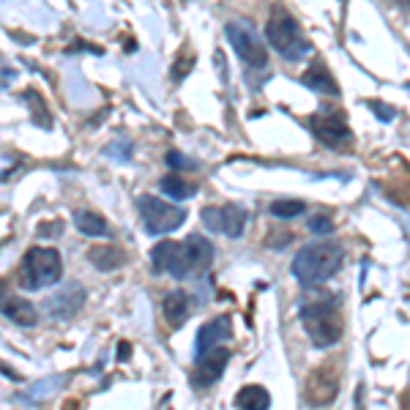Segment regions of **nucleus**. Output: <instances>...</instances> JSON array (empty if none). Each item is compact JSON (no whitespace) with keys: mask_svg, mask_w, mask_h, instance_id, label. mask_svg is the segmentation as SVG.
<instances>
[{"mask_svg":"<svg viewBox=\"0 0 410 410\" xmlns=\"http://www.w3.org/2000/svg\"><path fill=\"white\" fill-rule=\"evenodd\" d=\"M211 263H214V244L197 233H191L184 241H161L151 252V271L170 274L178 282L205 274Z\"/></svg>","mask_w":410,"mask_h":410,"instance_id":"obj_1","label":"nucleus"},{"mask_svg":"<svg viewBox=\"0 0 410 410\" xmlns=\"http://www.w3.org/2000/svg\"><path fill=\"white\" fill-rule=\"evenodd\" d=\"M301 323L312 339V345L328 350L342 339L345 323L339 309V295H317L301 307Z\"/></svg>","mask_w":410,"mask_h":410,"instance_id":"obj_2","label":"nucleus"},{"mask_svg":"<svg viewBox=\"0 0 410 410\" xmlns=\"http://www.w3.org/2000/svg\"><path fill=\"white\" fill-rule=\"evenodd\" d=\"M342 260H345V249L339 244H328V241L309 244V247L298 249V254L293 257L290 271L304 287H317L339 274Z\"/></svg>","mask_w":410,"mask_h":410,"instance_id":"obj_3","label":"nucleus"},{"mask_svg":"<svg viewBox=\"0 0 410 410\" xmlns=\"http://www.w3.org/2000/svg\"><path fill=\"white\" fill-rule=\"evenodd\" d=\"M265 38H268V44L282 55L284 61H290V64H298L307 55H312V44L304 36L298 20L287 8H282V6H274L271 8V17L265 22Z\"/></svg>","mask_w":410,"mask_h":410,"instance_id":"obj_4","label":"nucleus"},{"mask_svg":"<svg viewBox=\"0 0 410 410\" xmlns=\"http://www.w3.org/2000/svg\"><path fill=\"white\" fill-rule=\"evenodd\" d=\"M64 277V257L52 247H33L25 254L22 271H20V284L22 290H41L61 282Z\"/></svg>","mask_w":410,"mask_h":410,"instance_id":"obj_5","label":"nucleus"},{"mask_svg":"<svg viewBox=\"0 0 410 410\" xmlns=\"http://www.w3.org/2000/svg\"><path fill=\"white\" fill-rule=\"evenodd\" d=\"M137 211L145 221V230L151 235H164V233H173L178 230L184 221H186V211L181 205H173V203H164L154 194H140L137 197Z\"/></svg>","mask_w":410,"mask_h":410,"instance_id":"obj_6","label":"nucleus"},{"mask_svg":"<svg viewBox=\"0 0 410 410\" xmlns=\"http://www.w3.org/2000/svg\"><path fill=\"white\" fill-rule=\"evenodd\" d=\"M224 36L233 44L235 55L249 66V68L263 71L268 66V50H265L263 38L257 36V31H254L249 22H227L224 25Z\"/></svg>","mask_w":410,"mask_h":410,"instance_id":"obj_7","label":"nucleus"},{"mask_svg":"<svg viewBox=\"0 0 410 410\" xmlns=\"http://www.w3.org/2000/svg\"><path fill=\"white\" fill-rule=\"evenodd\" d=\"M307 126L312 129L317 140L328 148H342L347 142H353V131L347 126V118L342 110H317L315 115H309Z\"/></svg>","mask_w":410,"mask_h":410,"instance_id":"obj_8","label":"nucleus"},{"mask_svg":"<svg viewBox=\"0 0 410 410\" xmlns=\"http://www.w3.org/2000/svg\"><path fill=\"white\" fill-rule=\"evenodd\" d=\"M200 219L211 233H221L227 238H241L244 230H247L249 214L238 203H224V205H205Z\"/></svg>","mask_w":410,"mask_h":410,"instance_id":"obj_9","label":"nucleus"},{"mask_svg":"<svg viewBox=\"0 0 410 410\" xmlns=\"http://www.w3.org/2000/svg\"><path fill=\"white\" fill-rule=\"evenodd\" d=\"M339 391V378L334 375V369L328 367H317L315 372L309 375L307 386H304V400L312 405V408H323L328 405Z\"/></svg>","mask_w":410,"mask_h":410,"instance_id":"obj_10","label":"nucleus"},{"mask_svg":"<svg viewBox=\"0 0 410 410\" xmlns=\"http://www.w3.org/2000/svg\"><path fill=\"white\" fill-rule=\"evenodd\" d=\"M227 361H230V350H227V347H214V350L197 356L191 383H194L197 388H208V386H214V383L221 378Z\"/></svg>","mask_w":410,"mask_h":410,"instance_id":"obj_11","label":"nucleus"},{"mask_svg":"<svg viewBox=\"0 0 410 410\" xmlns=\"http://www.w3.org/2000/svg\"><path fill=\"white\" fill-rule=\"evenodd\" d=\"M85 298H88V293L82 284H66L58 295H52L47 301V312L52 320H71L85 307Z\"/></svg>","mask_w":410,"mask_h":410,"instance_id":"obj_12","label":"nucleus"},{"mask_svg":"<svg viewBox=\"0 0 410 410\" xmlns=\"http://www.w3.org/2000/svg\"><path fill=\"white\" fill-rule=\"evenodd\" d=\"M230 337H233V320H230V315H219V317H214V320H208V323L197 331L194 350H197V356H203V353H208V350H214V347H221Z\"/></svg>","mask_w":410,"mask_h":410,"instance_id":"obj_13","label":"nucleus"},{"mask_svg":"<svg viewBox=\"0 0 410 410\" xmlns=\"http://www.w3.org/2000/svg\"><path fill=\"white\" fill-rule=\"evenodd\" d=\"M3 287H6V284H0V315H6L11 323L25 325V328L36 325V323H38V315H36L31 301H25V298H20V295H14V293H6Z\"/></svg>","mask_w":410,"mask_h":410,"instance_id":"obj_14","label":"nucleus"},{"mask_svg":"<svg viewBox=\"0 0 410 410\" xmlns=\"http://www.w3.org/2000/svg\"><path fill=\"white\" fill-rule=\"evenodd\" d=\"M161 309H164V317H167V323H170L173 328H181V325L189 320V312H191L189 295H186L184 290H173V293L164 295Z\"/></svg>","mask_w":410,"mask_h":410,"instance_id":"obj_15","label":"nucleus"},{"mask_svg":"<svg viewBox=\"0 0 410 410\" xmlns=\"http://www.w3.org/2000/svg\"><path fill=\"white\" fill-rule=\"evenodd\" d=\"M301 82H304L309 91H315V94L339 96V85H337V80L328 74V68H325V66H320V64H315L312 68H307V74L301 77Z\"/></svg>","mask_w":410,"mask_h":410,"instance_id":"obj_16","label":"nucleus"},{"mask_svg":"<svg viewBox=\"0 0 410 410\" xmlns=\"http://www.w3.org/2000/svg\"><path fill=\"white\" fill-rule=\"evenodd\" d=\"M74 227H77L82 235H88V238H104V235H110V224H107V219H104L101 214H96V211H85V208L74 211Z\"/></svg>","mask_w":410,"mask_h":410,"instance_id":"obj_17","label":"nucleus"},{"mask_svg":"<svg viewBox=\"0 0 410 410\" xmlns=\"http://www.w3.org/2000/svg\"><path fill=\"white\" fill-rule=\"evenodd\" d=\"M88 260L94 263L98 271H115V268H121L126 263V254L121 252L118 247L104 244V247H91L88 249Z\"/></svg>","mask_w":410,"mask_h":410,"instance_id":"obj_18","label":"nucleus"},{"mask_svg":"<svg viewBox=\"0 0 410 410\" xmlns=\"http://www.w3.org/2000/svg\"><path fill=\"white\" fill-rule=\"evenodd\" d=\"M235 405H238V410H268L271 408V394L263 386H244L238 391Z\"/></svg>","mask_w":410,"mask_h":410,"instance_id":"obj_19","label":"nucleus"},{"mask_svg":"<svg viewBox=\"0 0 410 410\" xmlns=\"http://www.w3.org/2000/svg\"><path fill=\"white\" fill-rule=\"evenodd\" d=\"M159 189L164 191L170 200H189L191 194H197V184L184 181L181 175H164L159 181Z\"/></svg>","mask_w":410,"mask_h":410,"instance_id":"obj_20","label":"nucleus"},{"mask_svg":"<svg viewBox=\"0 0 410 410\" xmlns=\"http://www.w3.org/2000/svg\"><path fill=\"white\" fill-rule=\"evenodd\" d=\"M304 211H307V203H301V200H277V203H271V214L277 219H293V217H301Z\"/></svg>","mask_w":410,"mask_h":410,"instance_id":"obj_21","label":"nucleus"},{"mask_svg":"<svg viewBox=\"0 0 410 410\" xmlns=\"http://www.w3.org/2000/svg\"><path fill=\"white\" fill-rule=\"evenodd\" d=\"M25 101L33 107V118H36V124L44 129L52 126V118H50V112H47V104H44V98L36 94V91H25Z\"/></svg>","mask_w":410,"mask_h":410,"instance_id":"obj_22","label":"nucleus"},{"mask_svg":"<svg viewBox=\"0 0 410 410\" xmlns=\"http://www.w3.org/2000/svg\"><path fill=\"white\" fill-rule=\"evenodd\" d=\"M309 230L317 233V235H328L334 230V221H331V217H325V214H317L315 219L309 221Z\"/></svg>","mask_w":410,"mask_h":410,"instance_id":"obj_23","label":"nucleus"},{"mask_svg":"<svg viewBox=\"0 0 410 410\" xmlns=\"http://www.w3.org/2000/svg\"><path fill=\"white\" fill-rule=\"evenodd\" d=\"M367 104H369V110H375V115H378L380 121H386V124L397 118V110L391 104H383V101H367Z\"/></svg>","mask_w":410,"mask_h":410,"instance_id":"obj_24","label":"nucleus"},{"mask_svg":"<svg viewBox=\"0 0 410 410\" xmlns=\"http://www.w3.org/2000/svg\"><path fill=\"white\" fill-rule=\"evenodd\" d=\"M167 164H170L173 170H194V167H197V161L184 159V154H178V151H170V154H167Z\"/></svg>","mask_w":410,"mask_h":410,"instance_id":"obj_25","label":"nucleus"},{"mask_svg":"<svg viewBox=\"0 0 410 410\" xmlns=\"http://www.w3.org/2000/svg\"><path fill=\"white\" fill-rule=\"evenodd\" d=\"M14 77H17V71H14L11 66H8L6 61H3V58H0V88L11 85V82H14Z\"/></svg>","mask_w":410,"mask_h":410,"instance_id":"obj_26","label":"nucleus"},{"mask_svg":"<svg viewBox=\"0 0 410 410\" xmlns=\"http://www.w3.org/2000/svg\"><path fill=\"white\" fill-rule=\"evenodd\" d=\"M129 356H131V345H129V342H121V345H118V361H129Z\"/></svg>","mask_w":410,"mask_h":410,"instance_id":"obj_27","label":"nucleus"},{"mask_svg":"<svg viewBox=\"0 0 410 410\" xmlns=\"http://www.w3.org/2000/svg\"><path fill=\"white\" fill-rule=\"evenodd\" d=\"M0 369H3V372H6V375H8V378H11V380H20V375H17V369H11V367H6L3 361H0Z\"/></svg>","mask_w":410,"mask_h":410,"instance_id":"obj_28","label":"nucleus"},{"mask_svg":"<svg viewBox=\"0 0 410 410\" xmlns=\"http://www.w3.org/2000/svg\"><path fill=\"white\" fill-rule=\"evenodd\" d=\"M159 410H173V402H170V394H167V397H164V400L159 402Z\"/></svg>","mask_w":410,"mask_h":410,"instance_id":"obj_29","label":"nucleus"}]
</instances>
